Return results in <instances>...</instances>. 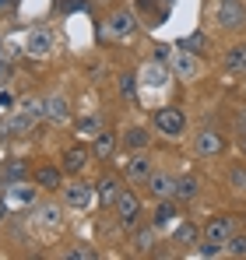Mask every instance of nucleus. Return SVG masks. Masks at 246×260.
Listing matches in <instances>:
<instances>
[{
    "label": "nucleus",
    "instance_id": "nucleus-32",
    "mask_svg": "<svg viewBox=\"0 0 246 260\" xmlns=\"http://www.w3.org/2000/svg\"><path fill=\"white\" fill-rule=\"evenodd\" d=\"M229 186L246 193V169H229Z\"/></svg>",
    "mask_w": 246,
    "mask_h": 260
},
{
    "label": "nucleus",
    "instance_id": "nucleus-36",
    "mask_svg": "<svg viewBox=\"0 0 246 260\" xmlns=\"http://www.w3.org/2000/svg\"><path fill=\"white\" fill-rule=\"evenodd\" d=\"M243 151H246V137H243Z\"/></svg>",
    "mask_w": 246,
    "mask_h": 260
},
{
    "label": "nucleus",
    "instance_id": "nucleus-17",
    "mask_svg": "<svg viewBox=\"0 0 246 260\" xmlns=\"http://www.w3.org/2000/svg\"><path fill=\"white\" fill-rule=\"evenodd\" d=\"M176 218H179L176 201H159V208H155V215H151V225H155V229H162V225H172Z\"/></svg>",
    "mask_w": 246,
    "mask_h": 260
},
{
    "label": "nucleus",
    "instance_id": "nucleus-21",
    "mask_svg": "<svg viewBox=\"0 0 246 260\" xmlns=\"http://www.w3.org/2000/svg\"><path fill=\"white\" fill-rule=\"evenodd\" d=\"M123 141H127L130 148H137V151H144V148L151 144V134H148L144 127H130V130H127V137H123Z\"/></svg>",
    "mask_w": 246,
    "mask_h": 260
},
{
    "label": "nucleus",
    "instance_id": "nucleus-22",
    "mask_svg": "<svg viewBox=\"0 0 246 260\" xmlns=\"http://www.w3.org/2000/svg\"><path fill=\"white\" fill-rule=\"evenodd\" d=\"M123 186L120 183H116V179H113V176H106V179H102V183H99V201H102V204H113V201H116V193H120Z\"/></svg>",
    "mask_w": 246,
    "mask_h": 260
},
{
    "label": "nucleus",
    "instance_id": "nucleus-3",
    "mask_svg": "<svg viewBox=\"0 0 246 260\" xmlns=\"http://www.w3.org/2000/svg\"><path fill=\"white\" fill-rule=\"evenodd\" d=\"M172 74H176V78H183V81H201L204 67H201L197 53H187V49H179V53L172 56Z\"/></svg>",
    "mask_w": 246,
    "mask_h": 260
},
{
    "label": "nucleus",
    "instance_id": "nucleus-24",
    "mask_svg": "<svg viewBox=\"0 0 246 260\" xmlns=\"http://www.w3.org/2000/svg\"><path fill=\"white\" fill-rule=\"evenodd\" d=\"M120 95L127 102H137V78L134 74H120Z\"/></svg>",
    "mask_w": 246,
    "mask_h": 260
},
{
    "label": "nucleus",
    "instance_id": "nucleus-12",
    "mask_svg": "<svg viewBox=\"0 0 246 260\" xmlns=\"http://www.w3.org/2000/svg\"><path fill=\"white\" fill-rule=\"evenodd\" d=\"M25 53H28V56H49V53H53V32H49V28H36V32L28 36Z\"/></svg>",
    "mask_w": 246,
    "mask_h": 260
},
{
    "label": "nucleus",
    "instance_id": "nucleus-20",
    "mask_svg": "<svg viewBox=\"0 0 246 260\" xmlns=\"http://www.w3.org/2000/svg\"><path fill=\"white\" fill-rule=\"evenodd\" d=\"M197 193H201V183L194 176H179L176 179V201H194Z\"/></svg>",
    "mask_w": 246,
    "mask_h": 260
},
{
    "label": "nucleus",
    "instance_id": "nucleus-8",
    "mask_svg": "<svg viewBox=\"0 0 246 260\" xmlns=\"http://www.w3.org/2000/svg\"><path fill=\"white\" fill-rule=\"evenodd\" d=\"M232 232H236V218H232V215H218V218H211V221H207L204 239H207V243L225 246V239H229Z\"/></svg>",
    "mask_w": 246,
    "mask_h": 260
},
{
    "label": "nucleus",
    "instance_id": "nucleus-6",
    "mask_svg": "<svg viewBox=\"0 0 246 260\" xmlns=\"http://www.w3.org/2000/svg\"><path fill=\"white\" fill-rule=\"evenodd\" d=\"M222 148H225V141H222L218 130H201L194 137V155L197 158H214V155H222Z\"/></svg>",
    "mask_w": 246,
    "mask_h": 260
},
{
    "label": "nucleus",
    "instance_id": "nucleus-33",
    "mask_svg": "<svg viewBox=\"0 0 246 260\" xmlns=\"http://www.w3.org/2000/svg\"><path fill=\"white\" fill-rule=\"evenodd\" d=\"M197 253H201V257H218V253H222V246H218V243H201V246H197Z\"/></svg>",
    "mask_w": 246,
    "mask_h": 260
},
{
    "label": "nucleus",
    "instance_id": "nucleus-19",
    "mask_svg": "<svg viewBox=\"0 0 246 260\" xmlns=\"http://www.w3.org/2000/svg\"><path fill=\"white\" fill-rule=\"evenodd\" d=\"M113 151H116V134L99 130V134H95V158H109Z\"/></svg>",
    "mask_w": 246,
    "mask_h": 260
},
{
    "label": "nucleus",
    "instance_id": "nucleus-35",
    "mask_svg": "<svg viewBox=\"0 0 246 260\" xmlns=\"http://www.w3.org/2000/svg\"><path fill=\"white\" fill-rule=\"evenodd\" d=\"M239 130H243V134H246V113H243V116H239Z\"/></svg>",
    "mask_w": 246,
    "mask_h": 260
},
{
    "label": "nucleus",
    "instance_id": "nucleus-11",
    "mask_svg": "<svg viewBox=\"0 0 246 260\" xmlns=\"http://www.w3.org/2000/svg\"><path fill=\"white\" fill-rule=\"evenodd\" d=\"M222 67H225V74H246V43L229 46L222 56Z\"/></svg>",
    "mask_w": 246,
    "mask_h": 260
},
{
    "label": "nucleus",
    "instance_id": "nucleus-4",
    "mask_svg": "<svg viewBox=\"0 0 246 260\" xmlns=\"http://www.w3.org/2000/svg\"><path fill=\"white\" fill-rule=\"evenodd\" d=\"M106 32H109V39H130V36L137 32V18H134V11H116V14H109Z\"/></svg>",
    "mask_w": 246,
    "mask_h": 260
},
{
    "label": "nucleus",
    "instance_id": "nucleus-1",
    "mask_svg": "<svg viewBox=\"0 0 246 260\" xmlns=\"http://www.w3.org/2000/svg\"><path fill=\"white\" fill-rule=\"evenodd\" d=\"M155 130L165 134V137H183L187 134V113L179 109V106H162V109H155Z\"/></svg>",
    "mask_w": 246,
    "mask_h": 260
},
{
    "label": "nucleus",
    "instance_id": "nucleus-25",
    "mask_svg": "<svg viewBox=\"0 0 246 260\" xmlns=\"http://www.w3.org/2000/svg\"><path fill=\"white\" fill-rule=\"evenodd\" d=\"M60 215H64V211H60V204H42L39 211H36V218L46 221V225H60Z\"/></svg>",
    "mask_w": 246,
    "mask_h": 260
},
{
    "label": "nucleus",
    "instance_id": "nucleus-23",
    "mask_svg": "<svg viewBox=\"0 0 246 260\" xmlns=\"http://www.w3.org/2000/svg\"><path fill=\"white\" fill-rule=\"evenodd\" d=\"M36 183H39L42 190H56V186H60V173H56L53 166H42L39 173H36Z\"/></svg>",
    "mask_w": 246,
    "mask_h": 260
},
{
    "label": "nucleus",
    "instance_id": "nucleus-5",
    "mask_svg": "<svg viewBox=\"0 0 246 260\" xmlns=\"http://www.w3.org/2000/svg\"><path fill=\"white\" fill-rule=\"evenodd\" d=\"M113 208H116V215H120V225H127V229L137 225V218H141V204H137V197H134L130 190H120V193H116Z\"/></svg>",
    "mask_w": 246,
    "mask_h": 260
},
{
    "label": "nucleus",
    "instance_id": "nucleus-16",
    "mask_svg": "<svg viewBox=\"0 0 246 260\" xmlns=\"http://www.w3.org/2000/svg\"><path fill=\"white\" fill-rule=\"evenodd\" d=\"M155 243H159L155 225H144V229H137V232H134V250H137V253H151V250H155Z\"/></svg>",
    "mask_w": 246,
    "mask_h": 260
},
{
    "label": "nucleus",
    "instance_id": "nucleus-15",
    "mask_svg": "<svg viewBox=\"0 0 246 260\" xmlns=\"http://www.w3.org/2000/svg\"><path fill=\"white\" fill-rule=\"evenodd\" d=\"M151 173H155V169H151V158H148V155H134V158L127 162V176L137 179V183H144Z\"/></svg>",
    "mask_w": 246,
    "mask_h": 260
},
{
    "label": "nucleus",
    "instance_id": "nucleus-9",
    "mask_svg": "<svg viewBox=\"0 0 246 260\" xmlns=\"http://www.w3.org/2000/svg\"><path fill=\"white\" fill-rule=\"evenodd\" d=\"M36 123H39V116H32V113H14L7 123H4V134H11V137H28L32 130H36Z\"/></svg>",
    "mask_w": 246,
    "mask_h": 260
},
{
    "label": "nucleus",
    "instance_id": "nucleus-13",
    "mask_svg": "<svg viewBox=\"0 0 246 260\" xmlns=\"http://www.w3.org/2000/svg\"><path fill=\"white\" fill-rule=\"evenodd\" d=\"M64 204H67V208H88V204H91V186H88V183H67Z\"/></svg>",
    "mask_w": 246,
    "mask_h": 260
},
{
    "label": "nucleus",
    "instance_id": "nucleus-26",
    "mask_svg": "<svg viewBox=\"0 0 246 260\" xmlns=\"http://www.w3.org/2000/svg\"><path fill=\"white\" fill-rule=\"evenodd\" d=\"M225 253H229V257H246V236H236V232H232V236L225 239Z\"/></svg>",
    "mask_w": 246,
    "mask_h": 260
},
{
    "label": "nucleus",
    "instance_id": "nucleus-7",
    "mask_svg": "<svg viewBox=\"0 0 246 260\" xmlns=\"http://www.w3.org/2000/svg\"><path fill=\"white\" fill-rule=\"evenodd\" d=\"M144 183H148L155 201H176V176L172 173H151Z\"/></svg>",
    "mask_w": 246,
    "mask_h": 260
},
{
    "label": "nucleus",
    "instance_id": "nucleus-34",
    "mask_svg": "<svg viewBox=\"0 0 246 260\" xmlns=\"http://www.w3.org/2000/svg\"><path fill=\"white\" fill-rule=\"evenodd\" d=\"M7 179H21V176H25V162H14V166H7Z\"/></svg>",
    "mask_w": 246,
    "mask_h": 260
},
{
    "label": "nucleus",
    "instance_id": "nucleus-31",
    "mask_svg": "<svg viewBox=\"0 0 246 260\" xmlns=\"http://www.w3.org/2000/svg\"><path fill=\"white\" fill-rule=\"evenodd\" d=\"M67 257H71V260H95V257H99V250L78 243V246H71V250H67Z\"/></svg>",
    "mask_w": 246,
    "mask_h": 260
},
{
    "label": "nucleus",
    "instance_id": "nucleus-30",
    "mask_svg": "<svg viewBox=\"0 0 246 260\" xmlns=\"http://www.w3.org/2000/svg\"><path fill=\"white\" fill-rule=\"evenodd\" d=\"M207 46V36L204 32H194V36H187L183 43H179V49H187V53H197V49H204Z\"/></svg>",
    "mask_w": 246,
    "mask_h": 260
},
{
    "label": "nucleus",
    "instance_id": "nucleus-37",
    "mask_svg": "<svg viewBox=\"0 0 246 260\" xmlns=\"http://www.w3.org/2000/svg\"><path fill=\"white\" fill-rule=\"evenodd\" d=\"M4 4H7V0H0V7H4Z\"/></svg>",
    "mask_w": 246,
    "mask_h": 260
},
{
    "label": "nucleus",
    "instance_id": "nucleus-28",
    "mask_svg": "<svg viewBox=\"0 0 246 260\" xmlns=\"http://www.w3.org/2000/svg\"><path fill=\"white\" fill-rule=\"evenodd\" d=\"M99 130H102V120H99V116H84V120H78V134H81V137H95Z\"/></svg>",
    "mask_w": 246,
    "mask_h": 260
},
{
    "label": "nucleus",
    "instance_id": "nucleus-27",
    "mask_svg": "<svg viewBox=\"0 0 246 260\" xmlns=\"http://www.w3.org/2000/svg\"><path fill=\"white\" fill-rule=\"evenodd\" d=\"M176 243H179V246H194V243H197V229H194L190 221H183V225L176 229Z\"/></svg>",
    "mask_w": 246,
    "mask_h": 260
},
{
    "label": "nucleus",
    "instance_id": "nucleus-14",
    "mask_svg": "<svg viewBox=\"0 0 246 260\" xmlns=\"http://www.w3.org/2000/svg\"><path fill=\"white\" fill-rule=\"evenodd\" d=\"M46 120L49 123H67L71 120V106H67L64 95H49L46 99Z\"/></svg>",
    "mask_w": 246,
    "mask_h": 260
},
{
    "label": "nucleus",
    "instance_id": "nucleus-10",
    "mask_svg": "<svg viewBox=\"0 0 246 260\" xmlns=\"http://www.w3.org/2000/svg\"><path fill=\"white\" fill-rule=\"evenodd\" d=\"M137 81H141L144 88H162L165 81H169V71L162 67V60H155V63L148 60V63L141 67V74H137Z\"/></svg>",
    "mask_w": 246,
    "mask_h": 260
},
{
    "label": "nucleus",
    "instance_id": "nucleus-2",
    "mask_svg": "<svg viewBox=\"0 0 246 260\" xmlns=\"http://www.w3.org/2000/svg\"><path fill=\"white\" fill-rule=\"evenodd\" d=\"M214 21L222 28H243L246 25V4L243 0H222L214 11Z\"/></svg>",
    "mask_w": 246,
    "mask_h": 260
},
{
    "label": "nucleus",
    "instance_id": "nucleus-29",
    "mask_svg": "<svg viewBox=\"0 0 246 260\" xmlns=\"http://www.w3.org/2000/svg\"><path fill=\"white\" fill-rule=\"evenodd\" d=\"M32 197H36V190H28V186H11V190H7V204H11V201H14V204H28Z\"/></svg>",
    "mask_w": 246,
    "mask_h": 260
},
{
    "label": "nucleus",
    "instance_id": "nucleus-18",
    "mask_svg": "<svg viewBox=\"0 0 246 260\" xmlns=\"http://www.w3.org/2000/svg\"><path fill=\"white\" fill-rule=\"evenodd\" d=\"M84 166H88V151L84 148H67L64 151V169L67 173H81Z\"/></svg>",
    "mask_w": 246,
    "mask_h": 260
}]
</instances>
